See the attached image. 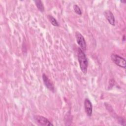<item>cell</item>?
Wrapping results in <instances>:
<instances>
[{"instance_id": "obj_1", "label": "cell", "mask_w": 126, "mask_h": 126, "mask_svg": "<svg viewBox=\"0 0 126 126\" xmlns=\"http://www.w3.org/2000/svg\"><path fill=\"white\" fill-rule=\"evenodd\" d=\"M77 57L80 69L84 74H86L88 69V61L84 52L80 48L78 49Z\"/></svg>"}, {"instance_id": "obj_2", "label": "cell", "mask_w": 126, "mask_h": 126, "mask_svg": "<svg viewBox=\"0 0 126 126\" xmlns=\"http://www.w3.org/2000/svg\"><path fill=\"white\" fill-rule=\"evenodd\" d=\"M111 59L113 62L117 66L125 69L126 68V61L125 58L117 54H112L111 56Z\"/></svg>"}, {"instance_id": "obj_3", "label": "cell", "mask_w": 126, "mask_h": 126, "mask_svg": "<svg viewBox=\"0 0 126 126\" xmlns=\"http://www.w3.org/2000/svg\"><path fill=\"white\" fill-rule=\"evenodd\" d=\"M34 120L36 123L39 126H53V124L46 118L40 115H34Z\"/></svg>"}, {"instance_id": "obj_4", "label": "cell", "mask_w": 126, "mask_h": 126, "mask_svg": "<svg viewBox=\"0 0 126 126\" xmlns=\"http://www.w3.org/2000/svg\"><path fill=\"white\" fill-rule=\"evenodd\" d=\"M75 37L76 39V42L78 45L80 46L83 51H86V42L84 36L82 34L78 31H76L75 32Z\"/></svg>"}, {"instance_id": "obj_5", "label": "cell", "mask_w": 126, "mask_h": 126, "mask_svg": "<svg viewBox=\"0 0 126 126\" xmlns=\"http://www.w3.org/2000/svg\"><path fill=\"white\" fill-rule=\"evenodd\" d=\"M42 77L43 83L45 86V87L50 91H51L53 93H54L55 87H54V84L51 82V81L49 79L48 77L45 73H43Z\"/></svg>"}, {"instance_id": "obj_6", "label": "cell", "mask_w": 126, "mask_h": 126, "mask_svg": "<svg viewBox=\"0 0 126 126\" xmlns=\"http://www.w3.org/2000/svg\"><path fill=\"white\" fill-rule=\"evenodd\" d=\"M84 108L87 115L91 117L93 113V105L91 101L88 98H86L84 100Z\"/></svg>"}, {"instance_id": "obj_7", "label": "cell", "mask_w": 126, "mask_h": 126, "mask_svg": "<svg viewBox=\"0 0 126 126\" xmlns=\"http://www.w3.org/2000/svg\"><path fill=\"white\" fill-rule=\"evenodd\" d=\"M104 15L108 23L112 26H115V19L113 13L109 10H106L104 12Z\"/></svg>"}, {"instance_id": "obj_8", "label": "cell", "mask_w": 126, "mask_h": 126, "mask_svg": "<svg viewBox=\"0 0 126 126\" xmlns=\"http://www.w3.org/2000/svg\"><path fill=\"white\" fill-rule=\"evenodd\" d=\"M35 2V5L36 6L37 9L41 12H44V6L42 2V1L40 0H35L34 1Z\"/></svg>"}, {"instance_id": "obj_9", "label": "cell", "mask_w": 126, "mask_h": 126, "mask_svg": "<svg viewBox=\"0 0 126 126\" xmlns=\"http://www.w3.org/2000/svg\"><path fill=\"white\" fill-rule=\"evenodd\" d=\"M47 18H48L49 21H50V22L51 23V24L53 26H54L55 27H59V24L58 22L53 16L48 15L47 16Z\"/></svg>"}, {"instance_id": "obj_10", "label": "cell", "mask_w": 126, "mask_h": 126, "mask_svg": "<svg viewBox=\"0 0 126 126\" xmlns=\"http://www.w3.org/2000/svg\"><path fill=\"white\" fill-rule=\"evenodd\" d=\"M73 9L75 12L79 15H81L82 14V11L80 8V7L77 5V4H75L73 5Z\"/></svg>"}, {"instance_id": "obj_11", "label": "cell", "mask_w": 126, "mask_h": 126, "mask_svg": "<svg viewBox=\"0 0 126 126\" xmlns=\"http://www.w3.org/2000/svg\"><path fill=\"white\" fill-rule=\"evenodd\" d=\"M118 123L119 124H120L121 125H122V126H125L126 125L125 120L123 118H118Z\"/></svg>"}, {"instance_id": "obj_12", "label": "cell", "mask_w": 126, "mask_h": 126, "mask_svg": "<svg viewBox=\"0 0 126 126\" xmlns=\"http://www.w3.org/2000/svg\"><path fill=\"white\" fill-rule=\"evenodd\" d=\"M122 39H123V40H124V41L125 40V35L123 36V37Z\"/></svg>"}, {"instance_id": "obj_13", "label": "cell", "mask_w": 126, "mask_h": 126, "mask_svg": "<svg viewBox=\"0 0 126 126\" xmlns=\"http://www.w3.org/2000/svg\"><path fill=\"white\" fill-rule=\"evenodd\" d=\"M121 2H122V3H126V1H124V0H121Z\"/></svg>"}]
</instances>
